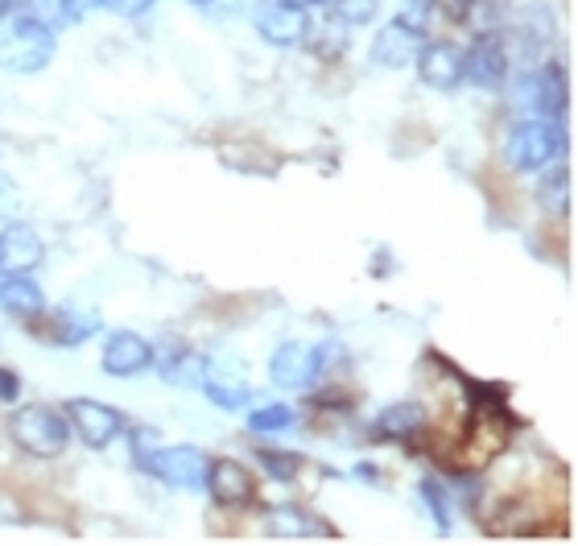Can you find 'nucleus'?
Returning <instances> with one entry per match:
<instances>
[{
    "instance_id": "1a4fd4ad",
    "label": "nucleus",
    "mask_w": 578,
    "mask_h": 546,
    "mask_svg": "<svg viewBox=\"0 0 578 546\" xmlns=\"http://www.w3.org/2000/svg\"><path fill=\"white\" fill-rule=\"evenodd\" d=\"M99 364L108 377H137L153 364V344L137 332H113L104 339V352H99Z\"/></svg>"
},
{
    "instance_id": "39448f33",
    "label": "nucleus",
    "mask_w": 578,
    "mask_h": 546,
    "mask_svg": "<svg viewBox=\"0 0 578 546\" xmlns=\"http://www.w3.org/2000/svg\"><path fill=\"white\" fill-rule=\"evenodd\" d=\"M512 71V55H508V42L500 30H484L475 34V42L463 50V79L484 88V92H500Z\"/></svg>"
},
{
    "instance_id": "a878e982",
    "label": "nucleus",
    "mask_w": 578,
    "mask_h": 546,
    "mask_svg": "<svg viewBox=\"0 0 578 546\" xmlns=\"http://www.w3.org/2000/svg\"><path fill=\"white\" fill-rule=\"evenodd\" d=\"M125 431H129V460L145 472L153 452L162 448V434H157V427H125Z\"/></svg>"
},
{
    "instance_id": "9b49d317",
    "label": "nucleus",
    "mask_w": 578,
    "mask_h": 546,
    "mask_svg": "<svg viewBox=\"0 0 578 546\" xmlns=\"http://www.w3.org/2000/svg\"><path fill=\"white\" fill-rule=\"evenodd\" d=\"M422 42H426V30H413V25H405V21L397 18L376 34L373 62L376 67H385V71H401V67H410L413 58H417Z\"/></svg>"
},
{
    "instance_id": "423d86ee",
    "label": "nucleus",
    "mask_w": 578,
    "mask_h": 546,
    "mask_svg": "<svg viewBox=\"0 0 578 546\" xmlns=\"http://www.w3.org/2000/svg\"><path fill=\"white\" fill-rule=\"evenodd\" d=\"M203 489L211 492V501L220 509H248L257 501V476H252L248 464L224 455V460H211L207 464Z\"/></svg>"
},
{
    "instance_id": "473e14b6",
    "label": "nucleus",
    "mask_w": 578,
    "mask_h": 546,
    "mask_svg": "<svg viewBox=\"0 0 578 546\" xmlns=\"http://www.w3.org/2000/svg\"><path fill=\"white\" fill-rule=\"evenodd\" d=\"M21 397V377L13 369H0V402H17Z\"/></svg>"
},
{
    "instance_id": "f8f14e48",
    "label": "nucleus",
    "mask_w": 578,
    "mask_h": 546,
    "mask_svg": "<svg viewBox=\"0 0 578 546\" xmlns=\"http://www.w3.org/2000/svg\"><path fill=\"white\" fill-rule=\"evenodd\" d=\"M306 9H294V4H285V0H269L257 9V34H261L269 46H302V34H306Z\"/></svg>"
},
{
    "instance_id": "c756f323",
    "label": "nucleus",
    "mask_w": 578,
    "mask_h": 546,
    "mask_svg": "<svg viewBox=\"0 0 578 546\" xmlns=\"http://www.w3.org/2000/svg\"><path fill=\"white\" fill-rule=\"evenodd\" d=\"M95 9H108V0H62V18L67 21H83Z\"/></svg>"
},
{
    "instance_id": "6ab92c4d",
    "label": "nucleus",
    "mask_w": 578,
    "mask_h": 546,
    "mask_svg": "<svg viewBox=\"0 0 578 546\" xmlns=\"http://www.w3.org/2000/svg\"><path fill=\"white\" fill-rule=\"evenodd\" d=\"M264 534L269 538H318V534H331V526L306 506H273L264 513Z\"/></svg>"
},
{
    "instance_id": "393cba45",
    "label": "nucleus",
    "mask_w": 578,
    "mask_h": 546,
    "mask_svg": "<svg viewBox=\"0 0 578 546\" xmlns=\"http://www.w3.org/2000/svg\"><path fill=\"white\" fill-rule=\"evenodd\" d=\"M322 4H327L343 25H352V30L373 25L376 13H380V0H322Z\"/></svg>"
},
{
    "instance_id": "6e6552de",
    "label": "nucleus",
    "mask_w": 578,
    "mask_h": 546,
    "mask_svg": "<svg viewBox=\"0 0 578 546\" xmlns=\"http://www.w3.org/2000/svg\"><path fill=\"white\" fill-rule=\"evenodd\" d=\"M417 75L434 92H455L463 83V46L455 42H422L417 50Z\"/></svg>"
},
{
    "instance_id": "20e7f679",
    "label": "nucleus",
    "mask_w": 578,
    "mask_h": 546,
    "mask_svg": "<svg viewBox=\"0 0 578 546\" xmlns=\"http://www.w3.org/2000/svg\"><path fill=\"white\" fill-rule=\"evenodd\" d=\"M62 415H67V427L92 448V452H104V448H113L120 431L129 427V418L120 415L116 406L108 402H95V397H71L67 406H62Z\"/></svg>"
},
{
    "instance_id": "0eeeda50",
    "label": "nucleus",
    "mask_w": 578,
    "mask_h": 546,
    "mask_svg": "<svg viewBox=\"0 0 578 546\" xmlns=\"http://www.w3.org/2000/svg\"><path fill=\"white\" fill-rule=\"evenodd\" d=\"M207 464H211V455H207L203 448L178 443V448H157L145 472L157 476V480L169 485V489H203Z\"/></svg>"
},
{
    "instance_id": "a211bd4d",
    "label": "nucleus",
    "mask_w": 578,
    "mask_h": 546,
    "mask_svg": "<svg viewBox=\"0 0 578 546\" xmlns=\"http://www.w3.org/2000/svg\"><path fill=\"white\" fill-rule=\"evenodd\" d=\"M199 385L203 394L220 406V410H240L248 402V385H244L240 369L236 364H220V360H203V373H199Z\"/></svg>"
},
{
    "instance_id": "f3484780",
    "label": "nucleus",
    "mask_w": 578,
    "mask_h": 546,
    "mask_svg": "<svg viewBox=\"0 0 578 546\" xmlns=\"http://www.w3.org/2000/svg\"><path fill=\"white\" fill-rule=\"evenodd\" d=\"M429 415L426 406L417 402H392L376 415V439H389V443H417V434H426Z\"/></svg>"
},
{
    "instance_id": "cd10ccee",
    "label": "nucleus",
    "mask_w": 578,
    "mask_h": 546,
    "mask_svg": "<svg viewBox=\"0 0 578 546\" xmlns=\"http://www.w3.org/2000/svg\"><path fill=\"white\" fill-rule=\"evenodd\" d=\"M13 13H17V18H30V21H42V25H50V30H55V21L62 18V0H17V9H13Z\"/></svg>"
},
{
    "instance_id": "aec40b11",
    "label": "nucleus",
    "mask_w": 578,
    "mask_h": 546,
    "mask_svg": "<svg viewBox=\"0 0 578 546\" xmlns=\"http://www.w3.org/2000/svg\"><path fill=\"white\" fill-rule=\"evenodd\" d=\"M99 332V315L95 311H71V306H62L50 315V339L62 344V348H75L83 339H92Z\"/></svg>"
},
{
    "instance_id": "2f4dec72",
    "label": "nucleus",
    "mask_w": 578,
    "mask_h": 546,
    "mask_svg": "<svg viewBox=\"0 0 578 546\" xmlns=\"http://www.w3.org/2000/svg\"><path fill=\"white\" fill-rule=\"evenodd\" d=\"M157 0H108V9H116L120 18H141V13H150Z\"/></svg>"
},
{
    "instance_id": "c9c22d12",
    "label": "nucleus",
    "mask_w": 578,
    "mask_h": 546,
    "mask_svg": "<svg viewBox=\"0 0 578 546\" xmlns=\"http://www.w3.org/2000/svg\"><path fill=\"white\" fill-rule=\"evenodd\" d=\"M190 4H215V0H190Z\"/></svg>"
},
{
    "instance_id": "2eb2a0df",
    "label": "nucleus",
    "mask_w": 578,
    "mask_h": 546,
    "mask_svg": "<svg viewBox=\"0 0 578 546\" xmlns=\"http://www.w3.org/2000/svg\"><path fill=\"white\" fill-rule=\"evenodd\" d=\"M153 364H157V373H162L169 385H190V381H199V373H203V357H199L182 336L157 339V344H153Z\"/></svg>"
},
{
    "instance_id": "dca6fc26",
    "label": "nucleus",
    "mask_w": 578,
    "mask_h": 546,
    "mask_svg": "<svg viewBox=\"0 0 578 546\" xmlns=\"http://www.w3.org/2000/svg\"><path fill=\"white\" fill-rule=\"evenodd\" d=\"M302 46H306L318 62H335V58H343L347 55V46H352V25H343L331 9H322V18H306Z\"/></svg>"
},
{
    "instance_id": "7c9ffc66",
    "label": "nucleus",
    "mask_w": 578,
    "mask_h": 546,
    "mask_svg": "<svg viewBox=\"0 0 578 546\" xmlns=\"http://www.w3.org/2000/svg\"><path fill=\"white\" fill-rule=\"evenodd\" d=\"M429 4H434V13H438V18L455 21V25H463L467 9H471V0H429Z\"/></svg>"
},
{
    "instance_id": "c85d7f7f",
    "label": "nucleus",
    "mask_w": 578,
    "mask_h": 546,
    "mask_svg": "<svg viewBox=\"0 0 578 546\" xmlns=\"http://www.w3.org/2000/svg\"><path fill=\"white\" fill-rule=\"evenodd\" d=\"M429 18H434V4H429V0H405V9H401V21H405V25L426 30Z\"/></svg>"
},
{
    "instance_id": "f03ea898",
    "label": "nucleus",
    "mask_w": 578,
    "mask_h": 546,
    "mask_svg": "<svg viewBox=\"0 0 578 546\" xmlns=\"http://www.w3.org/2000/svg\"><path fill=\"white\" fill-rule=\"evenodd\" d=\"M562 153H566V137H562V125H554V120H517L508 141H504V162L517 174L554 166Z\"/></svg>"
},
{
    "instance_id": "72a5a7b5",
    "label": "nucleus",
    "mask_w": 578,
    "mask_h": 546,
    "mask_svg": "<svg viewBox=\"0 0 578 546\" xmlns=\"http://www.w3.org/2000/svg\"><path fill=\"white\" fill-rule=\"evenodd\" d=\"M13 9H17V0H0V21L13 18Z\"/></svg>"
},
{
    "instance_id": "f704fd0d",
    "label": "nucleus",
    "mask_w": 578,
    "mask_h": 546,
    "mask_svg": "<svg viewBox=\"0 0 578 546\" xmlns=\"http://www.w3.org/2000/svg\"><path fill=\"white\" fill-rule=\"evenodd\" d=\"M285 4H294V9H310V4H322V0H285Z\"/></svg>"
},
{
    "instance_id": "7ed1b4c3",
    "label": "nucleus",
    "mask_w": 578,
    "mask_h": 546,
    "mask_svg": "<svg viewBox=\"0 0 578 546\" xmlns=\"http://www.w3.org/2000/svg\"><path fill=\"white\" fill-rule=\"evenodd\" d=\"M50 58H55V30L13 13L9 34L0 38V67H9L13 75H38L50 67Z\"/></svg>"
},
{
    "instance_id": "412c9836",
    "label": "nucleus",
    "mask_w": 578,
    "mask_h": 546,
    "mask_svg": "<svg viewBox=\"0 0 578 546\" xmlns=\"http://www.w3.org/2000/svg\"><path fill=\"white\" fill-rule=\"evenodd\" d=\"M538 204L545 216H554V220H562L566 211H570V170L558 166L554 162V170L545 166V174H541L538 183Z\"/></svg>"
},
{
    "instance_id": "5701e85b",
    "label": "nucleus",
    "mask_w": 578,
    "mask_h": 546,
    "mask_svg": "<svg viewBox=\"0 0 578 546\" xmlns=\"http://www.w3.org/2000/svg\"><path fill=\"white\" fill-rule=\"evenodd\" d=\"M257 460H261V468L278 480V485H290L294 476L302 472V455L298 452H285V448H261L257 452Z\"/></svg>"
},
{
    "instance_id": "ddd939ff",
    "label": "nucleus",
    "mask_w": 578,
    "mask_h": 546,
    "mask_svg": "<svg viewBox=\"0 0 578 546\" xmlns=\"http://www.w3.org/2000/svg\"><path fill=\"white\" fill-rule=\"evenodd\" d=\"M269 377H273V385H281V390H306V385H315L318 381L315 348H306L302 339L278 344V352L269 360Z\"/></svg>"
},
{
    "instance_id": "bb28decb",
    "label": "nucleus",
    "mask_w": 578,
    "mask_h": 546,
    "mask_svg": "<svg viewBox=\"0 0 578 546\" xmlns=\"http://www.w3.org/2000/svg\"><path fill=\"white\" fill-rule=\"evenodd\" d=\"M417 492H422V501L429 506V513H434V522H438V530L447 534L450 530V501H447V485L443 480H434V476H422V485H417Z\"/></svg>"
},
{
    "instance_id": "9d476101",
    "label": "nucleus",
    "mask_w": 578,
    "mask_h": 546,
    "mask_svg": "<svg viewBox=\"0 0 578 546\" xmlns=\"http://www.w3.org/2000/svg\"><path fill=\"white\" fill-rule=\"evenodd\" d=\"M42 257H46V245L30 224L13 220L0 228V274H34Z\"/></svg>"
},
{
    "instance_id": "4468645a",
    "label": "nucleus",
    "mask_w": 578,
    "mask_h": 546,
    "mask_svg": "<svg viewBox=\"0 0 578 546\" xmlns=\"http://www.w3.org/2000/svg\"><path fill=\"white\" fill-rule=\"evenodd\" d=\"M0 311L17 323H38L46 315V294L30 274H0Z\"/></svg>"
},
{
    "instance_id": "4be33fe9",
    "label": "nucleus",
    "mask_w": 578,
    "mask_h": 546,
    "mask_svg": "<svg viewBox=\"0 0 578 546\" xmlns=\"http://www.w3.org/2000/svg\"><path fill=\"white\" fill-rule=\"evenodd\" d=\"M538 79H541V120L562 125V116H566V75H562V67L558 62H545Z\"/></svg>"
},
{
    "instance_id": "b1692460",
    "label": "nucleus",
    "mask_w": 578,
    "mask_h": 546,
    "mask_svg": "<svg viewBox=\"0 0 578 546\" xmlns=\"http://www.w3.org/2000/svg\"><path fill=\"white\" fill-rule=\"evenodd\" d=\"M294 410L290 406H281V402H269V406H257L252 415H248V427L257 434H278V431H290L294 427Z\"/></svg>"
},
{
    "instance_id": "f257e3e1",
    "label": "nucleus",
    "mask_w": 578,
    "mask_h": 546,
    "mask_svg": "<svg viewBox=\"0 0 578 546\" xmlns=\"http://www.w3.org/2000/svg\"><path fill=\"white\" fill-rule=\"evenodd\" d=\"M9 439L13 448L34 460H58L71 443V427H67V415L62 410H50V406H21L9 418Z\"/></svg>"
}]
</instances>
